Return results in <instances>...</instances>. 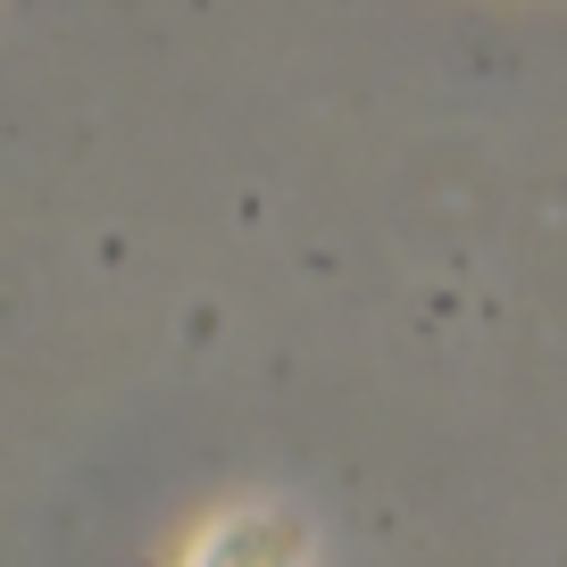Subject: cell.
I'll use <instances>...</instances> for the list:
<instances>
[{
    "label": "cell",
    "mask_w": 567,
    "mask_h": 567,
    "mask_svg": "<svg viewBox=\"0 0 567 567\" xmlns=\"http://www.w3.org/2000/svg\"><path fill=\"white\" fill-rule=\"evenodd\" d=\"M193 567H301V526L276 509H243L200 543Z\"/></svg>",
    "instance_id": "6da1fadb"
}]
</instances>
